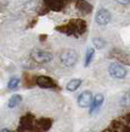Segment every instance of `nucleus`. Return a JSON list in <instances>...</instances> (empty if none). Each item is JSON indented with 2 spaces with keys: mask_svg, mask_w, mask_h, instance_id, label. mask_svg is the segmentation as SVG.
<instances>
[{
  "mask_svg": "<svg viewBox=\"0 0 130 132\" xmlns=\"http://www.w3.org/2000/svg\"><path fill=\"white\" fill-rule=\"evenodd\" d=\"M59 32L65 33L67 35H72L75 37H79L80 35L84 34L87 30V24L82 19H73L68 22L66 25L56 28Z\"/></svg>",
  "mask_w": 130,
  "mask_h": 132,
  "instance_id": "obj_1",
  "label": "nucleus"
},
{
  "mask_svg": "<svg viewBox=\"0 0 130 132\" xmlns=\"http://www.w3.org/2000/svg\"><path fill=\"white\" fill-rule=\"evenodd\" d=\"M78 58V54L76 53V51L71 50V49H67V50L62 51L59 56L60 62L65 67H73L77 63Z\"/></svg>",
  "mask_w": 130,
  "mask_h": 132,
  "instance_id": "obj_2",
  "label": "nucleus"
},
{
  "mask_svg": "<svg viewBox=\"0 0 130 132\" xmlns=\"http://www.w3.org/2000/svg\"><path fill=\"white\" fill-rule=\"evenodd\" d=\"M109 73L112 78L115 79H123L127 75V71L123 66H121L118 63H112L109 67Z\"/></svg>",
  "mask_w": 130,
  "mask_h": 132,
  "instance_id": "obj_3",
  "label": "nucleus"
},
{
  "mask_svg": "<svg viewBox=\"0 0 130 132\" xmlns=\"http://www.w3.org/2000/svg\"><path fill=\"white\" fill-rule=\"evenodd\" d=\"M32 58L35 62L42 64V63H48L52 60V55L48 52L42 51V50H34L32 52Z\"/></svg>",
  "mask_w": 130,
  "mask_h": 132,
  "instance_id": "obj_4",
  "label": "nucleus"
},
{
  "mask_svg": "<svg viewBox=\"0 0 130 132\" xmlns=\"http://www.w3.org/2000/svg\"><path fill=\"white\" fill-rule=\"evenodd\" d=\"M111 19V12L105 8H101L96 14V22L101 26H104L110 23Z\"/></svg>",
  "mask_w": 130,
  "mask_h": 132,
  "instance_id": "obj_5",
  "label": "nucleus"
},
{
  "mask_svg": "<svg viewBox=\"0 0 130 132\" xmlns=\"http://www.w3.org/2000/svg\"><path fill=\"white\" fill-rule=\"evenodd\" d=\"M36 82L41 88H53V87L56 86L55 81L51 78L46 77V76H39V77H38L36 79Z\"/></svg>",
  "mask_w": 130,
  "mask_h": 132,
  "instance_id": "obj_6",
  "label": "nucleus"
},
{
  "mask_svg": "<svg viewBox=\"0 0 130 132\" xmlns=\"http://www.w3.org/2000/svg\"><path fill=\"white\" fill-rule=\"evenodd\" d=\"M93 102V95L92 93L89 90H86L84 93H82L78 97V105L80 107H88L90 106Z\"/></svg>",
  "mask_w": 130,
  "mask_h": 132,
  "instance_id": "obj_7",
  "label": "nucleus"
},
{
  "mask_svg": "<svg viewBox=\"0 0 130 132\" xmlns=\"http://www.w3.org/2000/svg\"><path fill=\"white\" fill-rule=\"evenodd\" d=\"M103 102H104V95L101 94V93L96 94L94 99H93V102H92L91 113H93L94 111H96L98 108H100V106L103 104Z\"/></svg>",
  "mask_w": 130,
  "mask_h": 132,
  "instance_id": "obj_8",
  "label": "nucleus"
},
{
  "mask_svg": "<svg viewBox=\"0 0 130 132\" xmlns=\"http://www.w3.org/2000/svg\"><path fill=\"white\" fill-rule=\"evenodd\" d=\"M76 4H77V8L82 13L89 14L92 12L93 8H92V5L89 2H87V1H78Z\"/></svg>",
  "mask_w": 130,
  "mask_h": 132,
  "instance_id": "obj_9",
  "label": "nucleus"
},
{
  "mask_svg": "<svg viewBox=\"0 0 130 132\" xmlns=\"http://www.w3.org/2000/svg\"><path fill=\"white\" fill-rule=\"evenodd\" d=\"M65 2L63 1H46V4L47 5V7L51 10H54V11H60L62 8H63V5H64Z\"/></svg>",
  "mask_w": 130,
  "mask_h": 132,
  "instance_id": "obj_10",
  "label": "nucleus"
},
{
  "mask_svg": "<svg viewBox=\"0 0 130 132\" xmlns=\"http://www.w3.org/2000/svg\"><path fill=\"white\" fill-rule=\"evenodd\" d=\"M52 124V121L49 118H40L38 121V127L41 129L42 131H46L50 128Z\"/></svg>",
  "mask_w": 130,
  "mask_h": 132,
  "instance_id": "obj_11",
  "label": "nucleus"
},
{
  "mask_svg": "<svg viewBox=\"0 0 130 132\" xmlns=\"http://www.w3.org/2000/svg\"><path fill=\"white\" fill-rule=\"evenodd\" d=\"M81 84H82V80H81V79H71V80L67 84L66 89H67L68 92H75L76 89H78V87L81 86Z\"/></svg>",
  "mask_w": 130,
  "mask_h": 132,
  "instance_id": "obj_12",
  "label": "nucleus"
},
{
  "mask_svg": "<svg viewBox=\"0 0 130 132\" xmlns=\"http://www.w3.org/2000/svg\"><path fill=\"white\" fill-rule=\"evenodd\" d=\"M22 101V96L19 94H14L13 96H11V98L8 101V107L13 108L15 106H17L20 102Z\"/></svg>",
  "mask_w": 130,
  "mask_h": 132,
  "instance_id": "obj_13",
  "label": "nucleus"
},
{
  "mask_svg": "<svg viewBox=\"0 0 130 132\" xmlns=\"http://www.w3.org/2000/svg\"><path fill=\"white\" fill-rule=\"evenodd\" d=\"M95 55V51L93 48H88L87 53H86V57H85V67H88L92 62V60L94 58Z\"/></svg>",
  "mask_w": 130,
  "mask_h": 132,
  "instance_id": "obj_14",
  "label": "nucleus"
},
{
  "mask_svg": "<svg viewBox=\"0 0 130 132\" xmlns=\"http://www.w3.org/2000/svg\"><path fill=\"white\" fill-rule=\"evenodd\" d=\"M93 44H94V46L96 47L97 49H103L105 46V41L103 38L96 37V38L93 39Z\"/></svg>",
  "mask_w": 130,
  "mask_h": 132,
  "instance_id": "obj_15",
  "label": "nucleus"
},
{
  "mask_svg": "<svg viewBox=\"0 0 130 132\" xmlns=\"http://www.w3.org/2000/svg\"><path fill=\"white\" fill-rule=\"evenodd\" d=\"M120 104L125 107L130 105V90L123 95V97L121 98V101H120Z\"/></svg>",
  "mask_w": 130,
  "mask_h": 132,
  "instance_id": "obj_16",
  "label": "nucleus"
},
{
  "mask_svg": "<svg viewBox=\"0 0 130 132\" xmlns=\"http://www.w3.org/2000/svg\"><path fill=\"white\" fill-rule=\"evenodd\" d=\"M19 84H20V79L18 78H12V79L9 80L8 87L10 89H14V88H16L17 86H19Z\"/></svg>",
  "mask_w": 130,
  "mask_h": 132,
  "instance_id": "obj_17",
  "label": "nucleus"
},
{
  "mask_svg": "<svg viewBox=\"0 0 130 132\" xmlns=\"http://www.w3.org/2000/svg\"><path fill=\"white\" fill-rule=\"evenodd\" d=\"M0 132H10V131H9L8 129H2V130H1Z\"/></svg>",
  "mask_w": 130,
  "mask_h": 132,
  "instance_id": "obj_18",
  "label": "nucleus"
}]
</instances>
